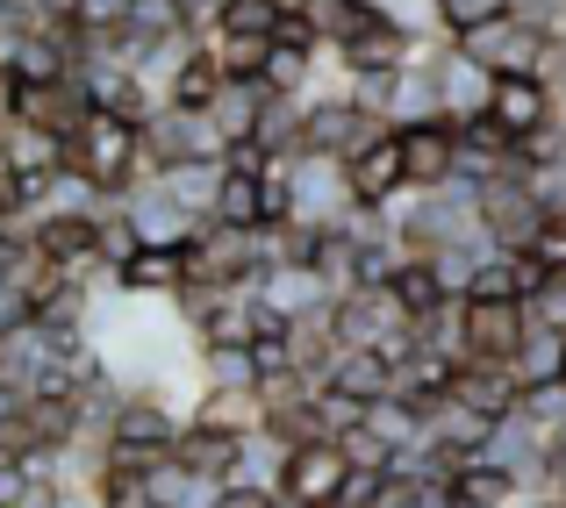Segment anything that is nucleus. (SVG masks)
I'll use <instances>...</instances> for the list:
<instances>
[{
  "label": "nucleus",
  "mask_w": 566,
  "mask_h": 508,
  "mask_svg": "<svg viewBox=\"0 0 566 508\" xmlns=\"http://www.w3.org/2000/svg\"><path fill=\"white\" fill-rule=\"evenodd\" d=\"M65 166H80L101 193H123L129 179H151L144 123H129V115H115V108H101V100H94V115L65 137Z\"/></svg>",
  "instance_id": "obj_1"
},
{
  "label": "nucleus",
  "mask_w": 566,
  "mask_h": 508,
  "mask_svg": "<svg viewBox=\"0 0 566 508\" xmlns=\"http://www.w3.org/2000/svg\"><path fill=\"white\" fill-rule=\"evenodd\" d=\"M553 36L559 29H538V22H516L510 8L502 14H488V22H473V29H459V51L467 57H481L488 72H538L545 80V51H553Z\"/></svg>",
  "instance_id": "obj_2"
},
{
  "label": "nucleus",
  "mask_w": 566,
  "mask_h": 508,
  "mask_svg": "<svg viewBox=\"0 0 566 508\" xmlns=\"http://www.w3.org/2000/svg\"><path fill=\"white\" fill-rule=\"evenodd\" d=\"M387 129H395L387 115L359 108L345 86H331V94L308 100V144H302V151H323V158H345V166H352V158H359L366 144H380Z\"/></svg>",
  "instance_id": "obj_3"
},
{
  "label": "nucleus",
  "mask_w": 566,
  "mask_h": 508,
  "mask_svg": "<svg viewBox=\"0 0 566 508\" xmlns=\"http://www.w3.org/2000/svg\"><path fill=\"white\" fill-rule=\"evenodd\" d=\"M222 151H230V137L216 129L208 108H180V100H166V108L144 123V158H151V172L180 166V158H222Z\"/></svg>",
  "instance_id": "obj_4"
},
{
  "label": "nucleus",
  "mask_w": 566,
  "mask_h": 508,
  "mask_svg": "<svg viewBox=\"0 0 566 508\" xmlns=\"http://www.w3.org/2000/svg\"><path fill=\"white\" fill-rule=\"evenodd\" d=\"M345 487H352V458L337 437H316V444H294L287 452L280 495H294L302 508H331V501H345Z\"/></svg>",
  "instance_id": "obj_5"
},
{
  "label": "nucleus",
  "mask_w": 566,
  "mask_h": 508,
  "mask_svg": "<svg viewBox=\"0 0 566 508\" xmlns=\"http://www.w3.org/2000/svg\"><path fill=\"white\" fill-rule=\"evenodd\" d=\"M488 115L510 129L516 144L538 137V129L559 123V86L538 80V72H495V94H488Z\"/></svg>",
  "instance_id": "obj_6"
},
{
  "label": "nucleus",
  "mask_w": 566,
  "mask_h": 508,
  "mask_svg": "<svg viewBox=\"0 0 566 508\" xmlns=\"http://www.w3.org/2000/svg\"><path fill=\"white\" fill-rule=\"evenodd\" d=\"M352 215V172L345 158H323V151H302L294 158V222H345Z\"/></svg>",
  "instance_id": "obj_7"
},
{
  "label": "nucleus",
  "mask_w": 566,
  "mask_h": 508,
  "mask_svg": "<svg viewBox=\"0 0 566 508\" xmlns=\"http://www.w3.org/2000/svg\"><path fill=\"white\" fill-rule=\"evenodd\" d=\"M401 166H409V193H430L459 179V123L430 115V123H401Z\"/></svg>",
  "instance_id": "obj_8"
},
{
  "label": "nucleus",
  "mask_w": 566,
  "mask_h": 508,
  "mask_svg": "<svg viewBox=\"0 0 566 508\" xmlns=\"http://www.w3.org/2000/svg\"><path fill=\"white\" fill-rule=\"evenodd\" d=\"M115 201H123V215L137 222L144 244H180V251H187V244H193V230H201V222H193L187 208L172 201L166 187H158V172H151V179H129V187L115 193Z\"/></svg>",
  "instance_id": "obj_9"
},
{
  "label": "nucleus",
  "mask_w": 566,
  "mask_h": 508,
  "mask_svg": "<svg viewBox=\"0 0 566 508\" xmlns=\"http://www.w3.org/2000/svg\"><path fill=\"white\" fill-rule=\"evenodd\" d=\"M416 43H423V36H409L401 22L374 14V22H366V29H352V36L337 43L331 57H337V72H345V80H352V72H401V65L416 57Z\"/></svg>",
  "instance_id": "obj_10"
},
{
  "label": "nucleus",
  "mask_w": 566,
  "mask_h": 508,
  "mask_svg": "<svg viewBox=\"0 0 566 508\" xmlns=\"http://www.w3.org/2000/svg\"><path fill=\"white\" fill-rule=\"evenodd\" d=\"M524 337H531L524 301H473L467 294V358H502V366H510Z\"/></svg>",
  "instance_id": "obj_11"
},
{
  "label": "nucleus",
  "mask_w": 566,
  "mask_h": 508,
  "mask_svg": "<svg viewBox=\"0 0 566 508\" xmlns=\"http://www.w3.org/2000/svg\"><path fill=\"white\" fill-rule=\"evenodd\" d=\"M352 201L366 208H395L401 193H409V166H401V129H387L380 144H366L359 158H352Z\"/></svg>",
  "instance_id": "obj_12"
},
{
  "label": "nucleus",
  "mask_w": 566,
  "mask_h": 508,
  "mask_svg": "<svg viewBox=\"0 0 566 508\" xmlns=\"http://www.w3.org/2000/svg\"><path fill=\"white\" fill-rule=\"evenodd\" d=\"M488 94H495V72L481 65V57H467L452 36H444L438 51V100L452 123H467V115H488Z\"/></svg>",
  "instance_id": "obj_13"
},
{
  "label": "nucleus",
  "mask_w": 566,
  "mask_h": 508,
  "mask_svg": "<svg viewBox=\"0 0 566 508\" xmlns=\"http://www.w3.org/2000/svg\"><path fill=\"white\" fill-rule=\"evenodd\" d=\"M115 287L137 301H172L187 287V251L180 244H137V258L115 265Z\"/></svg>",
  "instance_id": "obj_14"
},
{
  "label": "nucleus",
  "mask_w": 566,
  "mask_h": 508,
  "mask_svg": "<svg viewBox=\"0 0 566 508\" xmlns=\"http://www.w3.org/2000/svg\"><path fill=\"white\" fill-rule=\"evenodd\" d=\"M251 294H259L265 308H273L280 322H294V316H316V308H331V287L316 279V265H265L259 279H251Z\"/></svg>",
  "instance_id": "obj_15"
},
{
  "label": "nucleus",
  "mask_w": 566,
  "mask_h": 508,
  "mask_svg": "<svg viewBox=\"0 0 566 508\" xmlns=\"http://www.w3.org/2000/svg\"><path fill=\"white\" fill-rule=\"evenodd\" d=\"M323 387H337V394H352V401H366V409H374V401L395 394V358L374 351V343H345Z\"/></svg>",
  "instance_id": "obj_16"
},
{
  "label": "nucleus",
  "mask_w": 566,
  "mask_h": 508,
  "mask_svg": "<svg viewBox=\"0 0 566 508\" xmlns=\"http://www.w3.org/2000/svg\"><path fill=\"white\" fill-rule=\"evenodd\" d=\"M222 179H230V166H222V158H180V166H166V172H158V187H166V193L187 208L193 222H216Z\"/></svg>",
  "instance_id": "obj_17"
},
{
  "label": "nucleus",
  "mask_w": 566,
  "mask_h": 508,
  "mask_svg": "<svg viewBox=\"0 0 566 508\" xmlns=\"http://www.w3.org/2000/svg\"><path fill=\"white\" fill-rule=\"evenodd\" d=\"M193 423L251 437V430H265V401H259V387H201L193 394Z\"/></svg>",
  "instance_id": "obj_18"
},
{
  "label": "nucleus",
  "mask_w": 566,
  "mask_h": 508,
  "mask_svg": "<svg viewBox=\"0 0 566 508\" xmlns=\"http://www.w3.org/2000/svg\"><path fill=\"white\" fill-rule=\"evenodd\" d=\"M180 466L208 473V480H237V466H244V437L208 430V423H193V415H187V430H180Z\"/></svg>",
  "instance_id": "obj_19"
},
{
  "label": "nucleus",
  "mask_w": 566,
  "mask_h": 508,
  "mask_svg": "<svg viewBox=\"0 0 566 508\" xmlns=\"http://www.w3.org/2000/svg\"><path fill=\"white\" fill-rule=\"evenodd\" d=\"M516 380H524V394L531 387H566V330H553V322H531V337L516 343Z\"/></svg>",
  "instance_id": "obj_20"
},
{
  "label": "nucleus",
  "mask_w": 566,
  "mask_h": 508,
  "mask_svg": "<svg viewBox=\"0 0 566 508\" xmlns=\"http://www.w3.org/2000/svg\"><path fill=\"white\" fill-rule=\"evenodd\" d=\"M265 94H273V86H265V80H222V94L208 100V115H216V129H222V137H230V144H244V137H259Z\"/></svg>",
  "instance_id": "obj_21"
},
{
  "label": "nucleus",
  "mask_w": 566,
  "mask_h": 508,
  "mask_svg": "<svg viewBox=\"0 0 566 508\" xmlns=\"http://www.w3.org/2000/svg\"><path fill=\"white\" fill-rule=\"evenodd\" d=\"M387 287H395V301L409 308V322H423V316H438L444 301H459V294L438 279V265H430V258H416V251L395 265V279H387Z\"/></svg>",
  "instance_id": "obj_22"
},
{
  "label": "nucleus",
  "mask_w": 566,
  "mask_h": 508,
  "mask_svg": "<svg viewBox=\"0 0 566 508\" xmlns=\"http://www.w3.org/2000/svg\"><path fill=\"white\" fill-rule=\"evenodd\" d=\"M201 51L216 57L222 80H259V72H265V51H273V43H265V36H237V29L208 22V29H201Z\"/></svg>",
  "instance_id": "obj_23"
},
{
  "label": "nucleus",
  "mask_w": 566,
  "mask_h": 508,
  "mask_svg": "<svg viewBox=\"0 0 566 508\" xmlns=\"http://www.w3.org/2000/svg\"><path fill=\"white\" fill-rule=\"evenodd\" d=\"M323 57H331V51H308V43H280V36H273V51H265V72H259V80L273 86V94H316Z\"/></svg>",
  "instance_id": "obj_24"
},
{
  "label": "nucleus",
  "mask_w": 566,
  "mask_h": 508,
  "mask_svg": "<svg viewBox=\"0 0 566 508\" xmlns=\"http://www.w3.org/2000/svg\"><path fill=\"white\" fill-rule=\"evenodd\" d=\"M216 495H222V480H208V473L180 466V458H166V466L151 473V501H158V508H216Z\"/></svg>",
  "instance_id": "obj_25"
},
{
  "label": "nucleus",
  "mask_w": 566,
  "mask_h": 508,
  "mask_svg": "<svg viewBox=\"0 0 566 508\" xmlns=\"http://www.w3.org/2000/svg\"><path fill=\"white\" fill-rule=\"evenodd\" d=\"M193 372L201 387H259V351L251 343H193Z\"/></svg>",
  "instance_id": "obj_26"
},
{
  "label": "nucleus",
  "mask_w": 566,
  "mask_h": 508,
  "mask_svg": "<svg viewBox=\"0 0 566 508\" xmlns=\"http://www.w3.org/2000/svg\"><path fill=\"white\" fill-rule=\"evenodd\" d=\"M230 166V158H222ZM216 222H230V230H259L265 222V172H237L222 179V201H216Z\"/></svg>",
  "instance_id": "obj_27"
},
{
  "label": "nucleus",
  "mask_w": 566,
  "mask_h": 508,
  "mask_svg": "<svg viewBox=\"0 0 566 508\" xmlns=\"http://www.w3.org/2000/svg\"><path fill=\"white\" fill-rule=\"evenodd\" d=\"M8 158H14V172H57L65 166V137L36 123H8Z\"/></svg>",
  "instance_id": "obj_28"
},
{
  "label": "nucleus",
  "mask_w": 566,
  "mask_h": 508,
  "mask_svg": "<svg viewBox=\"0 0 566 508\" xmlns=\"http://www.w3.org/2000/svg\"><path fill=\"white\" fill-rule=\"evenodd\" d=\"M459 501H467V508H516L524 487H516L502 466H488V458H467V473H459Z\"/></svg>",
  "instance_id": "obj_29"
},
{
  "label": "nucleus",
  "mask_w": 566,
  "mask_h": 508,
  "mask_svg": "<svg viewBox=\"0 0 566 508\" xmlns=\"http://www.w3.org/2000/svg\"><path fill=\"white\" fill-rule=\"evenodd\" d=\"M101 508H158L151 501V473H137V466H129V458H115L108 452V466H101Z\"/></svg>",
  "instance_id": "obj_30"
},
{
  "label": "nucleus",
  "mask_w": 566,
  "mask_h": 508,
  "mask_svg": "<svg viewBox=\"0 0 566 508\" xmlns=\"http://www.w3.org/2000/svg\"><path fill=\"white\" fill-rule=\"evenodd\" d=\"M216 94H222V72H216V57H208V51H193L187 65L166 80V100H180V108H208Z\"/></svg>",
  "instance_id": "obj_31"
},
{
  "label": "nucleus",
  "mask_w": 566,
  "mask_h": 508,
  "mask_svg": "<svg viewBox=\"0 0 566 508\" xmlns=\"http://www.w3.org/2000/svg\"><path fill=\"white\" fill-rule=\"evenodd\" d=\"M216 22H222V29H237V36H265V43H273V36H280V22H287V8H280V0H230Z\"/></svg>",
  "instance_id": "obj_32"
},
{
  "label": "nucleus",
  "mask_w": 566,
  "mask_h": 508,
  "mask_svg": "<svg viewBox=\"0 0 566 508\" xmlns=\"http://www.w3.org/2000/svg\"><path fill=\"white\" fill-rule=\"evenodd\" d=\"M316 423H323V437H345V430L366 423V401L337 394V387H316Z\"/></svg>",
  "instance_id": "obj_33"
},
{
  "label": "nucleus",
  "mask_w": 566,
  "mask_h": 508,
  "mask_svg": "<svg viewBox=\"0 0 566 508\" xmlns=\"http://www.w3.org/2000/svg\"><path fill=\"white\" fill-rule=\"evenodd\" d=\"M510 0H438V14H444V36H459V29H473V22H488V14H502Z\"/></svg>",
  "instance_id": "obj_34"
},
{
  "label": "nucleus",
  "mask_w": 566,
  "mask_h": 508,
  "mask_svg": "<svg viewBox=\"0 0 566 508\" xmlns=\"http://www.w3.org/2000/svg\"><path fill=\"white\" fill-rule=\"evenodd\" d=\"M366 508H416V473H380Z\"/></svg>",
  "instance_id": "obj_35"
},
{
  "label": "nucleus",
  "mask_w": 566,
  "mask_h": 508,
  "mask_svg": "<svg viewBox=\"0 0 566 508\" xmlns=\"http://www.w3.org/2000/svg\"><path fill=\"white\" fill-rule=\"evenodd\" d=\"M516 22H538V29H566V0H510Z\"/></svg>",
  "instance_id": "obj_36"
},
{
  "label": "nucleus",
  "mask_w": 566,
  "mask_h": 508,
  "mask_svg": "<svg viewBox=\"0 0 566 508\" xmlns=\"http://www.w3.org/2000/svg\"><path fill=\"white\" fill-rule=\"evenodd\" d=\"M137 0H80V29H115Z\"/></svg>",
  "instance_id": "obj_37"
},
{
  "label": "nucleus",
  "mask_w": 566,
  "mask_h": 508,
  "mask_svg": "<svg viewBox=\"0 0 566 508\" xmlns=\"http://www.w3.org/2000/svg\"><path fill=\"white\" fill-rule=\"evenodd\" d=\"M8 123H22V72L0 57V129H8Z\"/></svg>",
  "instance_id": "obj_38"
},
{
  "label": "nucleus",
  "mask_w": 566,
  "mask_h": 508,
  "mask_svg": "<svg viewBox=\"0 0 566 508\" xmlns=\"http://www.w3.org/2000/svg\"><path fill=\"white\" fill-rule=\"evenodd\" d=\"M273 501V487H251V480H222V495H216V508H265Z\"/></svg>",
  "instance_id": "obj_39"
},
{
  "label": "nucleus",
  "mask_w": 566,
  "mask_h": 508,
  "mask_svg": "<svg viewBox=\"0 0 566 508\" xmlns=\"http://www.w3.org/2000/svg\"><path fill=\"white\" fill-rule=\"evenodd\" d=\"M22 487H29V466L0 452V508H14V501H22Z\"/></svg>",
  "instance_id": "obj_40"
},
{
  "label": "nucleus",
  "mask_w": 566,
  "mask_h": 508,
  "mask_svg": "<svg viewBox=\"0 0 566 508\" xmlns=\"http://www.w3.org/2000/svg\"><path fill=\"white\" fill-rule=\"evenodd\" d=\"M57 501H65V480H29L14 508H57Z\"/></svg>",
  "instance_id": "obj_41"
},
{
  "label": "nucleus",
  "mask_w": 566,
  "mask_h": 508,
  "mask_svg": "<svg viewBox=\"0 0 566 508\" xmlns=\"http://www.w3.org/2000/svg\"><path fill=\"white\" fill-rule=\"evenodd\" d=\"M14 201V158H8V129H0V208Z\"/></svg>",
  "instance_id": "obj_42"
},
{
  "label": "nucleus",
  "mask_w": 566,
  "mask_h": 508,
  "mask_svg": "<svg viewBox=\"0 0 566 508\" xmlns=\"http://www.w3.org/2000/svg\"><path fill=\"white\" fill-rule=\"evenodd\" d=\"M180 8L193 14V29H208V22H216V14H222V8H230V0H180Z\"/></svg>",
  "instance_id": "obj_43"
},
{
  "label": "nucleus",
  "mask_w": 566,
  "mask_h": 508,
  "mask_svg": "<svg viewBox=\"0 0 566 508\" xmlns=\"http://www.w3.org/2000/svg\"><path fill=\"white\" fill-rule=\"evenodd\" d=\"M516 508H559V501H545V495H524V501H516Z\"/></svg>",
  "instance_id": "obj_44"
},
{
  "label": "nucleus",
  "mask_w": 566,
  "mask_h": 508,
  "mask_svg": "<svg viewBox=\"0 0 566 508\" xmlns=\"http://www.w3.org/2000/svg\"><path fill=\"white\" fill-rule=\"evenodd\" d=\"M280 8H302V0H280Z\"/></svg>",
  "instance_id": "obj_45"
}]
</instances>
